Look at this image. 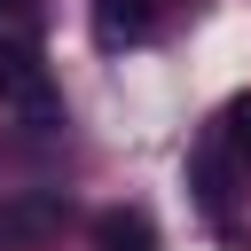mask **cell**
I'll return each instance as SVG.
<instances>
[{"label": "cell", "mask_w": 251, "mask_h": 251, "mask_svg": "<svg viewBox=\"0 0 251 251\" xmlns=\"http://www.w3.org/2000/svg\"><path fill=\"white\" fill-rule=\"evenodd\" d=\"M94 251H157V220L141 204H110L94 220Z\"/></svg>", "instance_id": "obj_5"}, {"label": "cell", "mask_w": 251, "mask_h": 251, "mask_svg": "<svg viewBox=\"0 0 251 251\" xmlns=\"http://www.w3.org/2000/svg\"><path fill=\"white\" fill-rule=\"evenodd\" d=\"M227 157H235V149H227L220 133H204V149L188 157V188H196V204H204V220H212L220 235L235 227V220H227Z\"/></svg>", "instance_id": "obj_3"}, {"label": "cell", "mask_w": 251, "mask_h": 251, "mask_svg": "<svg viewBox=\"0 0 251 251\" xmlns=\"http://www.w3.org/2000/svg\"><path fill=\"white\" fill-rule=\"evenodd\" d=\"M0 39H39V0H0Z\"/></svg>", "instance_id": "obj_7"}, {"label": "cell", "mask_w": 251, "mask_h": 251, "mask_svg": "<svg viewBox=\"0 0 251 251\" xmlns=\"http://www.w3.org/2000/svg\"><path fill=\"white\" fill-rule=\"evenodd\" d=\"M0 102L24 110L31 126H55V71H47V47L39 39H0Z\"/></svg>", "instance_id": "obj_1"}, {"label": "cell", "mask_w": 251, "mask_h": 251, "mask_svg": "<svg viewBox=\"0 0 251 251\" xmlns=\"http://www.w3.org/2000/svg\"><path fill=\"white\" fill-rule=\"evenodd\" d=\"M212 133H220L235 157H251V94H235V102L220 110V126H212Z\"/></svg>", "instance_id": "obj_6"}, {"label": "cell", "mask_w": 251, "mask_h": 251, "mask_svg": "<svg viewBox=\"0 0 251 251\" xmlns=\"http://www.w3.org/2000/svg\"><path fill=\"white\" fill-rule=\"evenodd\" d=\"M149 31H157V8L149 0H94V47L118 55V47H141Z\"/></svg>", "instance_id": "obj_4"}, {"label": "cell", "mask_w": 251, "mask_h": 251, "mask_svg": "<svg viewBox=\"0 0 251 251\" xmlns=\"http://www.w3.org/2000/svg\"><path fill=\"white\" fill-rule=\"evenodd\" d=\"M71 204L55 188H24V196H0V251H39L47 235H63Z\"/></svg>", "instance_id": "obj_2"}]
</instances>
